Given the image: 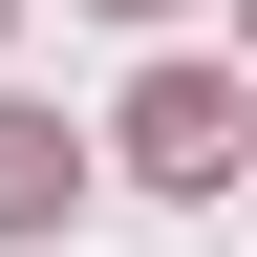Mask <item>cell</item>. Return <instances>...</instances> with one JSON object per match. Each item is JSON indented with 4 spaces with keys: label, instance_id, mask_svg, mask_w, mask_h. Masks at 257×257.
<instances>
[{
    "label": "cell",
    "instance_id": "cell-1",
    "mask_svg": "<svg viewBox=\"0 0 257 257\" xmlns=\"http://www.w3.org/2000/svg\"><path fill=\"white\" fill-rule=\"evenodd\" d=\"M128 172L150 193H214L236 172V86H214V64H150V86H128Z\"/></svg>",
    "mask_w": 257,
    "mask_h": 257
},
{
    "label": "cell",
    "instance_id": "cell-3",
    "mask_svg": "<svg viewBox=\"0 0 257 257\" xmlns=\"http://www.w3.org/2000/svg\"><path fill=\"white\" fill-rule=\"evenodd\" d=\"M128 22H150V0H128Z\"/></svg>",
    "mask_w": 257,
    "mask_h": 257
},
{
    "label": "cell",
    "instance_id": "cell-2",
    "mask_svg": "<svg viewBox=\"0 0 257 257\" xmlns=\"http://www.w3.org/2000/svg\"><path fill=\"white\" fill-rule=\"evenodd\" d=\"M64 193H86V172H64V128H43V107H0V236H43Z\"/></svg>",
    "mask_w": 257,
    "mask_h": 257
}]
</instances>
